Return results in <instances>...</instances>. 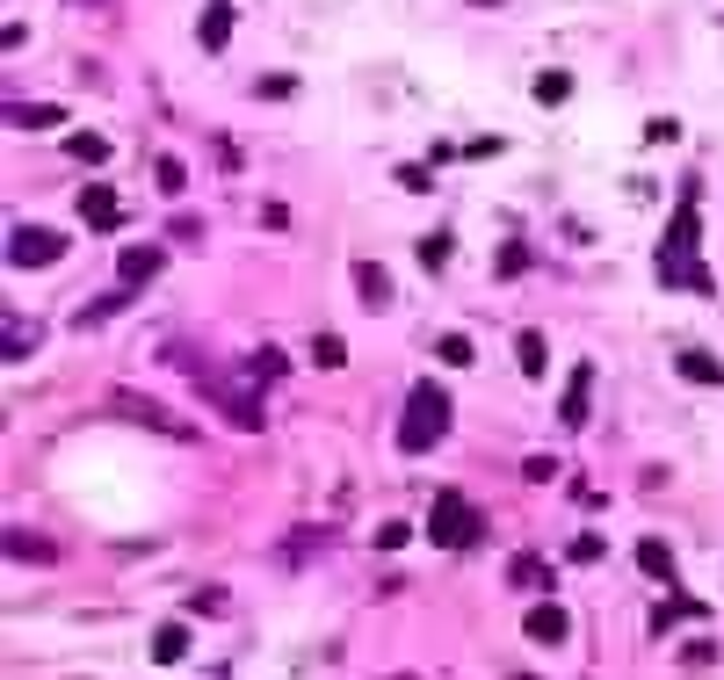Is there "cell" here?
<instances>
[{"mask_svg": "<svg viewBox=\"0 0 724 680\" xmlns=\"http://www.w3.org/2000/svg\"><path fill=\"white\" fill-rule=\"evenodd\" d=\"M413 529H406V521H384V529H377V550H399Z\"/></svg>", "mask_w": 724, "mask_h": 680, "instance_id": "29", "label": "cell"}, {"mask_svg": "<svg viewBox=\"0 0 724 680\" xmlns=\"http://www.w3.org/2000/svg\"><path fill=\"white\" fill-rule=\"evenodd\" d=\"M507 579H515V586H522V594H551V565H543V558H536V550H522V558H515V565H507Z\"/></svg>", "mask_w": 724, "mask_h": 680, "instance_id": "12", "label": "cell"}, {"mask_svg": "<svg viewBox=\"0 0 724 680\" xmlns=\"http://www.w3.org/2000/svg\"><path fill=\"white\" fill-rule=\"evenodd\" d=\"M442 435H449V391L420 377V384L406 391V413H399V449H406V456H428Z\"/></svg>", "mask_w": 724, "mask_h": 680, "instance_id": "2", "label": "cell"}, {"mask_svg": "<svg viewBox=\"0 0 724 680\" xmlns=\"http://www.w3.org/2000/svg\"><path fill=\"white\" fill-rule=\"evenodd\" d=\"M515 362H522V377H543L551 348H543V333H536V326H522V333H515Z\"/></svg>", "mask_w": 724, "mask_h": 680, "instance_id": "16", "label": "cell"}, {"mask_svg": "<svg viewBox=\"0 0 724 680\" xmlns=\"http://www.w3.org/2000/svg\"><path fill=\"white\" fill-rule=\"evenodd\" d=\"M522 630H529V637L543 644V652H551V644H565V637H572V615H565L558 601H536V608H529V623H522Z\"/></svg>", "mask_w": 724, "mask_h": 680, "instance_id": "8", "label": "cell"}, {"mask_svg": "<svg viewBox=\"0 0 724 680\" xmlns=\"http://www.w3.org/2000/svg\"><path fill=\"white\" fill-rule=\"evenodd\" d=\"M572 95V73H536V102H565Z\"/></svg>", "mask_w": 724, "mask_h": 680, "instance_id": "23", "label": "cell"}, {"mask_svg": "<svg viewBox=\"0 0 724 680\" xmlns=\"http://www.w3.org/2000/svg\"><path fill=\"white\" fill-rule=\"evenodd\" d=\"M696 196H703V181L696 174H688L681 181V203H674V225H667V239H659V290H710V268H703V254H696V246H703V218H696Z\"/></svg>", "mask_w": 724, "mask_h": 680, "instance_id": "1", "label": "cell"}, {"mask_svg": "<svg viewBox=\"0 0 724 680\" xmlns=\"http://www.w3.org/2000/svg\"><path fill=\"white\" fill-rule=\"evenodd\" d=\"M594 558H601V536L580 529V536H572V565H594Z\"/></svg>", "mask_w": 724, "mask_h": 680, "instance_id": "28", "label": "cell"}, {"mask_svg": "<svg viewBox=\"0 0 724 680\" xmlns=\"http://www.w3.org/2000/svg\"><path fill=\"white\" fill-rule=\"evenodd\" d=\"M674 369H681L688 384H724V362H717L710 348H681V355H674Z\"/></svg>", "mask_w": 724, "mask_h": 680, "instance_id": "11", "label": "cell"}, {"mask_svg": "<svg viewBox=\"0 0 724 680\" xmlns=\"http://www.w3.org/2000/svg\"><path fill=\"white\" fill-rule=\"evenodd\" d=\"M58 254H66V232H51V225H15V239H8V268H51Z\"/></svg>", "mask_w": 724, "mask_h": 680, "instance_id": "4", "label": "cell"}, {"mask_svg": "<svg viewBox=\"0 0 724 680\" xmlns=\"http://www.w3.org/2000/svg\"><path fill=\"white\" fill-rule=\"evenodd\" d=\"M160 268H167V246H124V254H116V275H124L131 290H138V283H153Z\"/></svg>", "mask_w": 724, "mask_h": 680, "instance_id": "9", "label": "cell"}, {"mask_svg": "<svg viewBox=\"0 0 724 680\" xmlns=\"http://www.w3.org/2000/svg\"><path fill=\"white\" fill-rule=\"evenodd\" d=\"M435 362L464 369V362H471V340H464V333H442V340H435Z\"/></svg>", "mask_w": 724, "mask_h": 680, "instance_id": "21", "label": "cell"}, {"mask_svg": "<svg viewBox=\"0 0 724 680\" xmlns=\"http://www.w3.org/2000/svg\"><path fill=\"white\" fill-rule=\"evenodd\" d=\"M478 8H507V0H478Z\"/></svg>", "mask_w": 724, "mask_h": 680, "instance_id": "31", "label": "cell"}, {"mask_svg": "<svg viewBox=\"0 0 724 680\" xmlns=\"http://www.w3.org/2000/svg\"><path fill=\"white\" fill-rule=\"evenodd\" d=\"M80 218L95 225V232H116V225H124V203H116L109 181H87V189H80Z\"/></svg>", "mask_w": 724, "mask_h": 680, "instance_id": "7", "label": "cell"}, {"mask_svg": "<svg viewBox=\"0 0 724 680\" xmlns=\"http://www.w3.org/2000/svg\"><path fill=\"white\" fill-rule=\"evenodd\" d=\"M8 558H15V565H51L58 550H51L44 536H22V529H15V536H8Z\"/></svg>", "mask_w": 724, "mask_h": 680, "instance_id": "19", "label": "cell"}, {"mask_svg": "<svg viewBox=\"0 0 724 680\" xmlns=\"http://www.w3.org/2000/svg\"><path fill=\"white\" fill-rule=\"evenodd\" d=\"M478 536H486V514H478L464 492H435V500H428V543H442V550H471Z\"/></svg>", "mask_w": 724, "mask_h": 680, "instance_id": "3", "label": "cell"}, {"mask_svg": "<svg viewBox=\"0 0 724 680\" xmlns=\"http://www.w3.org/2000/svg\"><path fill=\"white\" fill-rule=\"evenodd\" d=\"M58 116H66V109H51V102H8V123H15V131H51Z\"/></svg>", "mask_w": 724, "mask_h": 680, "instance_id": "15", "label": "cell"}, {"mask_svg": "<svg viewBox=\"0 0 724 680\" xmlns=\"http://www.w3.org/2000/svg\"><path fill=\"white\" fill-rule=\"evenodd\" d=\"M674 623H703V601H688V594H674L667 608H652V637H667Z\"/></svg>", "mask_w": 724, "mask_h": 680, "instance_id": "13", "label": "cell"}, {"mask_svg": "<svg viewBox=\"0 0 724 680\" xmlns=\"http://www.w3.org/2000/svg\"><path fill=\"white\" fill-rule=\"evenodd\" d=\"M153 181H160L167 196H181V189H189V167H181V160H160V167H153Z\"/></svg>", "mask_w": 724, "mask_h": 680, "instance_id": "24", "label": "cell"}, {"mask_svg": "<svg viewBox=\"0 0 724 680\" xmlns=\"http://www.w3.org/2000/svg\"><path fill=\"white\" fill-rule=\"evenodd\" d=\"M181 652H189V623H160V630H153V659L174 666Z\"/></svg>", "mask_w": 724, "mask_h": 680, "instance_id": "17", "label": "cell"}, {"mask_svg": "<svg viewBox=\"0 0 724 680\" xmlns=\"http://www.w3.org/2000/svg\"><path fill=\"white\" fill-rule=\"evenodd\" d=\"M449 261V232H435V239H420V268H442Z\"/></svg>", "mask_w": 724, "mask_h": 680, "instance_id": "27", "label": "cell"}, {"mask_svg": "<svg viewBox=\"0 0 724 680\" xmlns=\"http://www.w3.org/2000/svg\"><path fill=\"white\" fill-rule=\"evenodd\" d=\"M587 406H594V362H580V369L565 377V406H558L565 435H580V427H587Z\"/></svg>", "mask_w": 724, "mask_h": 680, "instance_id": "6", "label": "cell"}, {"mask_svg": "<svg viewBox=\"0 0 724 680\" xmlns=\"http://www.w3.org/2000/svg\"><path fill=\"white\" fill-rule=\"evenodd\" d=\"M522 268H529V246L507 239V246H500V275H522Z\"/></svg>", "mask_w": 724, "mask_h": 680, "instance_id": "25", "label": "cell"}, {"mask_svg": "<svg viewBox=\"0 0 724 680\" xmlns=\"http://www.w3.org/2000/svg\"><path fill=\"white\" fill-rule=\"evenodd\" d=\"M638 565H645V579H659V586H674V550L659 543V536H645L638 543Z\"/></svg>", "mask_w": 724, "mask_h": 680, "instance_id": "14", "label": "cell"}, {"mask_svg": "<svg viewBox=\"0 0 724 680\" xmlns=\"http://www.w3.org/2000/svg\"><path fill=\"white\" fill-rule=\"evenodd\" d=\"M22 355H29V326L8 319V362H22Z\"/></svg>", "mask_w": 724, "mask_h": 680, "instance_id": "30", "label": "cell"}, {"mask_svg": "<svg viewBox=\"0 0 724 680\" xmlns=\"http://www.w3.org/2000/svg\"><path fill=\"white\" fill-rule=\"evenodd\" d=\"M399 680H406V673H399Z\"/></svg>", "mask_w": 724, "mask_h": 680, "instance_id": "32", "label": "cell"}, {"mask_svg": "<svg viewBox=\"0 0 724 680\" xmlns=\"http://www.w3.org/2000/svg\"><path fill=\"white\" fill-rule=\"evenodd\" d=\"M312 362H319V369H341V362H348L341 333H319V340H312Z\"/></svg>", "mask_w": 724, "mask_h": 680, "instance_id": "22", "label": "cell"}, {"mask_svg": "<svg viewBox=\"0 0 724 680\" xmlns=\"http://www.w3.org/2000/svg\"><path fill=\"white\" fill-rule=\"evenodd\" d=\"M355 297L370 304V312H384V304H391V275L377 261H355Z\"/></svg>", "mask_w": 724, "mask_h": 680, "instance_id": "10", "label": "cell"}, {"mask_svg": "<svg viewBox=\"0 0 724 680\" xmlns=\"http://www.w3.org/2000/svg\"><path fill=\"white\" fill-rule=\"evenodd\" d=\"M66 152H73L80 167H102V160H109V138H95V131H73V138H66Z\"/></svg>", "mask_w": 724, "mask_h": 680, "instance_id": "20", "label": "cell"}, {"mask_svg": "<svg viewBox=\"0 0 724 680\" xmlns=\"http://www.w3.org/2000/svg\"><path fill=\"white\" fill-rule=\"evenodd\" d=\"M116 413L124 420H145V427H160V435H174V442H196V427L189 420H174L160 398H138V391H116Z\"/></svg>", "mask_w": 724, "mask_h": 680, "instance_id": "5", "label": "cell"}, {"mask_svg": "<svg viewBox=\"0 0 724 680\" xmlns=\"http://www.w3.org/2000/svg\"><path fill=\"white\" fill-rule=\"evenodd\" d=\"M232 37V0H210V15H203V51H225Z\"/></svg>", "mask_w": 724, "mask_h": 680, "instance_id": "18", "label": "cell"}, {"mask_svg": "<svg viewBox=\"0 0 724 680\" xmlns=\"http://www.w3.org/2000/svg\"><path fill=\"white\" fill-rule=\"evenodd\" d=\"M522 478H529V485H551V478H558V456H529Z\"/></svg>", "mask_w": 724, "mask_h": 680, "instance_id": "26", "label": "cell"}]
</instances>
